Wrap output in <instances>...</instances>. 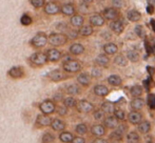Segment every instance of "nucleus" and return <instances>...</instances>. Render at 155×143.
I'll use <instances>...</instances> for the list:
<instances>
[{"instance_id": "nucleus-34", "label": "nucleus", "mask_w": 155, "mask_h": 143, "mask_svg": "<svg viewBox=\"0 0 155 143\" xmlns=\"http://www.w3.org/2000/svg\"><path fill=\"white\" fill-rule=\"evenodd\" d=\"M127 59H128V61H131L133 62V63H136V62L139 61V54L137 53L136 51H134V49H130V51L127 52Z\"/></svg>"}, {"instance_id": "nucleus-37", "label": "nucleus", "mask_w": 155, "mask_h": 143, "mask_svg": "<svg viewBox=\"0 0 155 143\" xmlns=\"http://www.w3.org/2000/svg\"><path fill=\"white\" fill-rule=\"evenodd\" d=\"M73 138H74L73 134L70 133V132H62L59 135V140L62 143H71Z\"/></svg>"}, {"instance_id": "nucleus-8", "label": "nucleus", "mask_w": 155, "mask_h": 143, "mask_svg": "<svg viewBox=\"0 0 155 143\" xmlns=\"http://www.w3.org/2000/svg\"><path fill=\"white\" fill-rule=\"evenodd\" d=\"M45 55H47L48 61L50 62H58L62 57V53L56 47H51L45 52Z\"/></svg>"}, {"instance_id": "nucleus-55", "label": "nucleus", "mask_w": 155, "mask_h": 143, "mask_svg": "<svg viewBox=\"0 0 155 143\" xmlns=\"http://www.w3.org/2000/svg\"><path fill=\"white\" fill-rule=\"evenodd\" d=\"M62 99H63V97H62L61 93H57V94L54 96V100H55V101H61Z\"/></svg>"}, {"instance_id": "nucleus-41", "label": "nucleus", "mask_w": 155, "mask_h": 143, "mask_svg": "<svg viewBox=\"0 0 155 143\" xmlns=\"http://www.w3.org/2000/svg\"><path fill=\"white\" fill-rule=\"evenodd\" d=\"M75 132L78 135H86L88 133V126L84 123H79V124L76 125L75 127Z\"/></svg>"}, {"instance_id": "nucleus-16", "label": "nucleus", "mask_w": 155, "mask_h": 143, "mask_svg": "<svg viewBox=\"0 0 155 143\" xmlns=\"http://www.w3.org/2000/svg\"><path fill=\"white\" fill-rule=\"evenodd\" d=\"M8 75L13 79H20L25 76V70L22 66H13L8 70Z\"/></svg>"}, {"instance_id": "nucleus-10", "label": "nucleus", "mask_w": 155, "mask_h": 143, "mask_svg": "<svg viewBox=\"0 0 155 143\" xmlns=\"http://www.w3.org/2000/svg\"><path fill=\"white\" fill-rule=\"evenodd\" d=\"M48 76H49L50 79L54 82H60L69 78L68 73H65L64 71H61V70H54V71L50 72Z\"/></svg>"}, {"instance_id": "nucleus-27", "label": "nucleus", "mask_w": 155, "mask_h": 143, "mask_svg": "<svg viewBox=\"0 0 155 143\" xmlns=\"http://www.w3.org/2000/svg\"><path fill=\"white\" fill-rule=\"evenodd\" d=\"M78 33L81 37H90L94 33V27L91 24H82L80 27H78Z\"/></svg>"}, {"instance_id": "nucleus-47", "label": "nucleus", "mask_w": 155, "mask_h": 143, "mask_svg": "<svg viewBox=\"0 0 155 143\" xmlns=\"http://www.w3.org/2000/svg\"><path fill=\"white\" fill-rule=\"evenodd\" d=\"M147 104L151 110H155V95L149 94L147 96Z\"/></svg>"}, {"instance_id": "nucleus-57", "label": "nucleus", "mask_w": 155, "mask_h": 143, "mask_svg": "<svg viewBox=\"0 0 155 143\" xmlns=\"http://www.w3.org/2000/svg\"><path fill=\"white\" fill-rule=\"evenodd\" d=\"M104 35H106V36H104V39H110L111 38V34L110 33H104Z\"/></svg>"}, {"instance_id": "nucleus-15", "label": "nucleus", "mask_w": 155, "mask_h": 143, "mask_svg": "<svg viewBox=\"0 0 155 143\" xmlns=\"http://www.w3.org/2000/svg\"><path fill=\"white\" fill-rule=\"evenodd\" d=\"M110 29L113 32V34L115 35H120L124 30V24L123 23V21H120L119 19L116 20H112L110 23Z\"/></svg>"}, {"instance_id": "nucleus-9", "label": "nucleus", "mask_w": 155, "mask_h": 143, "mask_svg": "<svg viewBox=\"0 0 155 143\" xmlns=\"http://www.w3.org/2000/svg\"><path fill=\"white\" fill-rule=\"evenodd\" d=\"M101 15L104 16V18L106 19V20H109V21L116 20V19H118V17H119V10L113 8V6L107 8L102 11Z\"/></svg>"}, {"instance_id": "nucleus-20", "label": "nucleus", "mask_w": 155, "mask_h": 143, "mask_svg": "<svg viewBox=\"0 0 155 143\" xmlns=\"http://www.w3.org/2000/svg\"><path fill=\"white\" fill-rule=\"evenodd\" d=\"M70 24L73 27H80L82 24H84V17L81 14H74L70 18Z\"/></svg>"}, {"instance_id": "nucleus-46", "label": "nucleus", "mask_w": 155, "mask_h": 143, "mask_svg": "<svg viewBox=\"0 0 155 143\" xmlns=\"http://www.w3.org/2000/svg\"><path fill=\"white\" fill-rule=\"evenodd\" d=\"M45 2H47V0H30L31 5L35 8H43V5L45 4Z\"/></svg>"}, {"instance_id": "nucleus-50", "label": "nucleus", "mask_w": 155, "mask_h": 143, "mask_svg": "<svg viewBox=\"0 0 155 143\" xmlns=\"http://www.w3.org/2000/svg\"><path fill=\"white\" fill-rule=\"evenodd\" d=\"M112 6L117 10H120L124 6V0H112Z\"/></svg>"}, {"instance_id": "nucleus-12", "label": "nucleus", "mask_w": 155, "mask_h": 143, "mask_svg": "<svg viewBox=\"0 0 155 143\" xmlns=\"http://www.w3.org/2000/svg\"><path fill=\"white\" fill-rule=\"evenodd\" d=\"M60 13L64 16L71 17L72 15L76 14V6L73 2H65L60 5Z\"/></svg>"}, {"instance_id": "nucleus-48", "label": "nucleus", "mask_w": 155, "mask_h": 143, "mask_svg": "<svg viewBox=\"0 0 155 143\" xmlns=\"http://www.w3.org/2000/svg\"><path fill=\"white\" fill-rule=\"evenodd\" d=\"M56 30H57L58 32H60V33L65 34V32L69 30V25L65 22H58L57 24H56Z\"/></svg>"}, {"instance_id": "nucleus-23", "label": "nucleus", "mask_w": 155, "mask_h": 143, "mask_svg": "<svg viewBox=\"0 0 155 143\" xmlns=\"http://www.w3.org/2000/svg\"><path fill=\"white\" fill-rule=\"evenodd\" d=\"M93 93L98 97H106L109 95L110 90L106 85H104V84H96L93 87Z\"/></svg>"}, {"instance_id": "nucleus-53", "label": "nucleus", "mask_w": 155, "mask_h": 143, "mask_svg": "<svg viewBox=\"0 0 155 143\" xmlns=\"http://www.w3.org/2000/svg\"><path fill=\"white\" fill-rule=\"evenodd\" d=\"M92 143H110V141L107 139H104L102 137H96V139H94Z\"/></svg>"}, {"instance_id": "nucleus-1", "label": "nucleus", "mask_w": 155, "mask_h": 143, "mask_svg": "<svg viewBox=\"0 0 155 143\" xmlns=\"http://www.w3.org/2000/svg\"><path fill=\"white\" fill-rule=\"evenodd\" d=\"M68 41H69V39H68L67 35L64 33H60V32H58V33L54 32L48 36V42L54 47L62 46V45L67 44Z\"/></svg>"}, {"instance_id": "nucleus-3", "label": "nucleus", "mask_w": 155, "mask_h": 143, "mask_svg": "<svg viewBox=\"0 0 155 143\" xmlns=\"http://www.w3.org/2000/svg\"><path fill=\"white\" fill-rule=\"evenodd\" d=\"M30 63L33 66H36V68H41V66L45 65L48 62V58L45 53L43 52H36V53L32 54L29 58Z\"/></svg>"}, {"instance_id": "nucleus-36", "label": "nucleus", "mask_w": 155, "mask_h": 143, "mask_svg": "<svg viewBox=\"0 0 155 143\" xmlns=\"http://www.w3.org/2000/svg\"><path fill=\"white\" fill-rule=\"evenodd\" d=\"M113 61H114V63L118 66H127L128 65V59H127V57L124 55H120V54L115 56V58H114Z\"/></svg>"}, {"instance_id": "nucleus-31", "label": "nucleus", "mask_w": 155, "mask_h": 143, "mask_svg": "<svg viewBox=\"0 0 155 143\" xmlns=\"http://www.w3.org/2000/svg\"><path fill=\"white\" fill-rule=\"evenodd\" d=\"M127 18L131 22H138L141 20V14L137 10H130L127 13Z\"/></svg>"}, {"instance_id": "nucleus-44", "label": "nucleus", "mask_w": 155, "mask_h": 143, "mask_svg": "<svg viewBox=\"0 0 155 143\" xmlns=\"http://www.w3.org/2000/svg\"><path fill=\"white\" fill-rule=\"evenodd\" d=\"M113 115H114V116L116 117L119 121H124V119H126V117H127L126 116V112H124V110H121V108H115Z\"/></svg>"}, {"instance_id": "nucleus-21", "label": "nucleus", "mask_w": 155, "mask_h": 143, "mask_svg": "<svg viewBox=\"0 0 155 143\" xmlns=\"http://www.w3.org/2000/svg\"><path fill=\"white\" fill-rule=\"evenodd\" d=\"M110 63V58L107 54H99L95 58V64L99 68H107Z\"/></svg>"}, {"instance_id": "nucleus-24", "label": "nucleus", "mask_w": 155, "mask_h": 143, "mask_svg": "<svg viewBox=\"0 0 155 143\" xmlns=\"http://www.w3.org/2000/svg\"><path fill=\"white\" fill-rule=\"evenodd\" d=\"M102 49H104V54H107L108 56H112V55L117 54V52H118V46H117V44L114 42H107L106 44L104 45Z\"/></svg>"}, {"instance_id": "nucleus-51", "label": "nucleus", "mask_w": 155, "mask_h": 143, "mask_svg": "<svg viewBox=\"0 0 155 143\" xmlns=\"http://www.w3.org/2000/svg\"><path fill=\"white\" fill-rule=\"evenodd\" d=\"M135 33H136V35L138 37H143L145 36V30H143V27H141V25H137L136 27H135Z\"/></svg>"}, {"instance_id": "nucleus-38", "label": "nucleus", "mask_w": 155, "mask_h": 143, "mask_svg": "<svg viewBox=\"0 0 155 143\" xmlns=\"http://www.w3.org/2000/svg\"><path fill=\"white\" fill-rule=\"evenodd\" d=\"M80 87L77 85V84H70V85L67 86V93L69 95H79L80 94Z\"/></svg>"}, {"instance_id": "nucleus-35", "label": "nucleus", "mask_w": 155, "mask_h": 143, "mask_svg": "<svg viewBox=\"0 0 155 143\" xmlns=\"http://www.w3.org/2000/svg\"><path fill=\"white\" fill-rule=\"evenodd\" d=\"M62 103L65 107L73 108V107H76V105H77V99L70 96V97H67V98H63Z\"/></svg>"}, {"instance_id": "nucleus-11", "label": "nucleus", "mask_w": 155, "mask_h": 143, "mask_svg": "<svg viewBox=\"0 0 155 143\" xmlns=\"http://www.w3.org/2000/svg\"><path fill=\"white\" fill-rule=\"evenodd\" d=\"M143 114H141L139 110H131L126 117L128 122L132 125H137L141 120H143Z\"/></svg>"}, {"instance_id": "nucleus-32", "label": "nucleus", "mask_w": 155, "mask_h": 143, "mask_svg": "<svg viewBox=\"0 0 155 143\" xmlns=\"http://www.w3.org/2000/svg\"><path fill=\"white\" fill-rule=\"evenodd\" d=\"M107 80H108V83L110 84V85L115 86V87H117V86H120L121 84H123V79L120 78V76L116 75V74L110 75Z\"/></svg>"}, {"instance_id": "nucleus-52", "label": "nucleus", "mask_w": 155, "mask_h": 143, "mask_svg": "<svg viewBox=\"0 0 155 143\" xmlns=\"http://www.w3.org/2000/svg\"><path fill=\"white\" fill-rule=\"evenodd\" d=\"M68 107H65L64 105L63 106H59V107H57V114L59 115V116H65V115H68Z\"/></svg>"}, {"instance_id": "nucleus-39", "label": "nucleus", "mask_w": 155, "mask_h": 143, "mask_svg": "<svg viewBox=\"0 0 155 143\" xmlns=\"http://www.w3.org/2000/svg\"><path fill=\"white\" fill-rule=\"evenodd\" d=\"M55 141V136L50 132H45L41 137V143H53Z\"/></svg>"}, {"instance_id": "nucleus-33", "label": "nucleus", "mask_w": 155, "mask_h": 143, "mask_svg": "<svg viewBox=\"0 0 155 143\" xmlns=\"http://www.w3.org/2000/svg\"><path fill=\"white\" fill-rule=\"evenodd\" d=\"M143 94V88L141 85H138V84H135L132 87L130 88V95L131 97H141V95Z\"/></svg>"}, {"instance_id": "nucleus-56", "label": "nucleus", "mask_w": 155, "mask_h": 143, "mask_svg": "<svg viewBox=\"0 0 155 143\" xmlns=\"http://www.w3.org/2000/svg\"><path fill=\"white\" fill-rule=\"evenodd\" d=\"M81 2L82 3H86V4H89V5H90L92 2H94V0H81Z\"/></svg>"}, {"instance_id": "nucleus-30", "label": "nucleus", "mask_w": 155, "mask_h": 143, "mask_svg": "<svg viewBox=\"0 0 155 143\" xmlns=\"http://www.w3.org/2000/svg\"><path fill=\"white\" fill-rule=\"evenodd\" d=\"M126 141L127 143H139L140 142V136L135 131L128 132L126 134Z\"/></svg>"}, {"instance_id": "nucleus-18", "label": "nucleus", "mask_w": 155, "mask_h": 143, "mask_svg": "<svg viewBox=\"0 0 155 143\" xmlns=\"http://www.w3.org/2000/svg\"><path fill=\"white\" fill-rule=\"evenodd\" d=\"M107 133V129L104 127V124H100V123H96L93 124L91 127V134L95 137H104Z\"/></svg>"}, {"instance_id": "nucleus-25", "label": "nucleus", "mask_w": 155, "mask_h": 143, "mask_svg": "<svg viewBox=\"0 0 155 143\" xmlns=\"http://www.w3.org/2000/svg\"><path fill=\"white\" fill-rule=\"evenodd\" d=\"M152 129V124L150 121H147V120H141L140 122L137 124V129L140 134L143 135H146V134H149L150 131Z\"/></svg>"}, {"instance_id": "nucleus-13", "label": "nucleus", "mask_w": 155, "mask_h": 143, "mask_svg": "<svg viewBox=\"0 0 155 143\" xmlns=\"http://www.w3.org/2000/svg\"><path fill=\"white\" fill-rule=\"evenodd\" d=\"M89 23L93 27H100L106 23V19L104 18L101 14H93L89 18Z\"/></svg>"}, {"instance_id": "nucleus-40", "label": "nucleus", "mask_w": 155, "mask_h": 143, "mask_svg": "<svg viewBox=\"0 0 155 143\" xmlns=\"http://www.w3.org/2000/svg\"><path fill=\"white\" fill-rule=\"evenodd\" d=\"M128 129H129V126H128L127 123H120V124L117 125V127L115 129V131H116L119 135H121L124 137V136H126V134L128 133Z\"/></svg>"}, {"instance_id": "nucleus-2", "label": "nucleus", "mask_w": 155, "mask_h": 143, "mask_svg": "<svg viewBox=\"0 0 155 143\" xmlns=\"http://www.w3.org/2000/svg\"><path fill=\"white\" fill-rule=\"evenodd\" d=\"M48 43V35L45 32H38L30 40V44L34 49H42Z\"/></svg>"}, {"instance_id": "nucleus-42", "label": "nucleus", "mask_w": 155, "mask_h": 143, "mask_svg": "<svg viewBox=\"0 0 155 143\" xmlns=\"http://www.w3.org/2000/svg\"><path fill=\"white\" fill-rule=\"evenodd\" d=\"M20 23L25 27H28V25H31L33 23V18L30 16L29 14H23L20 18Z\"/></svg>"}, {"instance_id": "nucleus-26", "label": "nucleus", "mask_w": 155, "mask_h": 143, "mask_svg": "<svg viewBox=\"0 0 155 143\" xmlns=\"http://www.w3.org/2000/svg\"><path fill=\"white\" fill-rule=\"evenodd\" d=\"M91 81H92V79H91V76L88 73H80L77 76V82L80 85L84 86V87L90 86Z\"/></svg>"}, {"instance_id": "nucleus-43", "label": "nucleus", "mask_w": 155, "mask_h": 143, "mask_svg": "<svg viewBox=\"0 0 155 143\" xmlns=\"http://www.w3.org/2000/svg\"><path fill=\"white\" fill-rule=\"evenodd\" d=\"M65 35H67L68 39H71V40H74V39H77L78 37H79V33H78V30H68L67 32H65Z\"/></svg>"}, {"instance_id": "nucleus-6", "label": "nucleus", "mask_w": 155, "mask_h": 143, "mask_svg": "<svg viewBox=\"0 0 155 143\" xmlns=\"http://www.w3.org/2000/svg\"><path fill=\"white\" fill-rule=\"evenodd\" d=\"M77 110L80 113H84V114H89V113H92L95 110V105L92 102L86 100V99H82V100L77 101Z\"/></svg>"}, {"instance_id": "nucleus-14", "label": "nucleus", "mask_w": 155, "mask_h": 143, "mask_svg": "<svg viewBox=\"0 0 155 143\" xmlns=\"http://www.w3.org/2000/svg\"><path fill=\"white\" fill-rule=\"evenodd\" d=\"M118 124H119V120L114 116V115H109V116H107L104 118V125L106 129H115Z\"/></svg>"}, {"instance_id": "nucleus-19", "label": "nucleus", "mask_w": 155, "mask_h": 143, "mask_svg": "<svg viewBox=\"0 0 155 143\" xmlns=\"http://www.w3.org/2000/svg\"><path fill=\"white\" fill-rule=\"evenodd\" d=\"M52 122V118L49 116V115L45 114H40L37 116L36 119V124L38 125L39 127H45V126H50Z\"/></svg>"}, {"instance_id": "nucleus-17", "label": "nucleus", "mask_w": 155, "mask_h": 143, "mask_svg": "<svg viewBox=\"0 0 155 143\" xmlns=\"http://www.w3.org/2000/svg\"><path fill=\"white\" fill-rule=\"evenodd\" d=\"M86 49H84V44L79 42H75V43H72L69 47V52L71 55L73 56H79V55H82L84 53Z\"/></svg>"}, {"instance_id": "nucleus-29", "label": "nucleus", "mask_w": 155, "mask_h": 143, "mask_svg": "<svg viewBox=\"0 0 155 143\" xmlns=\"http://www.w3.org/2000/svg\"><path fill=\"white\" fill-rule=\"evenodd\" d=\"M115 103L111 102V101H104L102 102L101 106H100V110L104 113V114H108V115H113L115 110Z\"/></svg>"}, {"instance_id": "nucleus-5", "label": "nucleus", "mask_w": 155, "mask_h": 143, "mask_svg": "<svg viewBox=\"0 0 155 143\" xmlns=\"http://www.w3.org/2000/svg\"><path fill=\"white\" fill-rule=\"evenodd\" d=\"M43 12L49 16H54L60 13V4L56 0H50L47 1L43 5Z\"/></svg>"}, {"instance_id": "nucleus-7", "label": "nucleus", "mask_w": 155, "mask_h": 143, "mask_svg": "<svg viewBox=\"0 0 155 143\" xmlns=\"http://www.w3.org/2000/svg\"><path fill=\"white\" fill-rule=\"evenodd\" d=\"M39 110H40V112L42 113V114L51 115L56 110V105L53 101L48 99V100L42 101V102L39 104Z\"/></svg>"}, {"instance_id": "nucleus-4", "label": "nucleus", "mask_w": 155, "mask_h": 143, "mask_svg": "<svg viewBox=\"0 0 155 143\" xmlns=\"http://www.w3.org/2000/svg\"><path fill=\"white\" fill-rule=\"evenodd\" d=\"M82 68L81 63L78 60L75 59H70L68 61L62 62V70L68 74H75L80 72Z\"/></svg>"}, {"instance_id": "nucleus-54", "label": "nucleus", "mask_w": 155, "mask_h": 143, "mask_svg": "<svg viewBox=\"0 0 155 143\" xmlns=\"http://www.w3.org/2000/svg\"><path fill=\"white\" fill-rule=\"evenodd\" d=\"M71 143H86V139L84 137H74Z\"/></svg>"}, {"instance_id": "nucleus-45", "label": "nucleus", "mask_w": 155, "mask_h": 143, "mask_svg": "<svg viewBox=\"0 0 155 143\" xmlns=\"http://www.w3.org/2000/svg\"><path fill=\"white\" fill-rule=\"evenodd\" d=\"M91 78H96V79H98V78H101L102 77V70L99 68V66H95V68H92V71H91Z\"/></svg>"}, {"instance_id": "nucleus-58", "label": "nucleus", "mask_w": 155, "mask_h": 143, "mask_svg": "<svg viewBox=\"0 0 155 143\" xmlns=\"http://www.w3.org/2000/svg\"><path fill=\"white\" fill-rule=\"evenodd\" d=\"M139 143H140V142H139Z\"/></svg>"}, {"instance_id": "nucleus-28", "label": "nucleus", "mask_w": 155, "mask_h": 143, "mask_svg": "<svg viewBox=\"0 0 155 143\" xmlns=\"http://www.w3.org/2000/svg\"><path fill=\"white\" fill-rule=\"evenodd\" d=\"M50 126L52 127V129L55 132H62L64 131V129L67 127V124H65V122L61 119H53L51 122V125Z\"/></svg>"}, {"instance_id": "nucleus-22", "label": "nucleus", "mask_w": 155, "mask_h": 143, "mask_svg": "<svg viewBox=\"0 0 155 143\" xmlns=\"http://www.w3.org/2000/svg\"><path fill=\"white\" fill-rule=\"evenodd\" d=\"M146 102L141 97H134V98L131 100L130 106L132 110H143V107L145 106Z\"/></svg>"}, {"instance_id": "nucleus-49", "label": "nucleus", "mask_w": 155, "mask_h": 143, "mask_svg": "<svg viewBox=\"0 0 155 143\" xmlns=\"http://www.w3.org/2000/svg\"><path fill=\"white\" fill-rule=\"evenodd\" d=\"M104 113L102 112L101 110H93V117H94V119H95V120H102V119L104 118Z\"/></svg>"}]
</instances>
